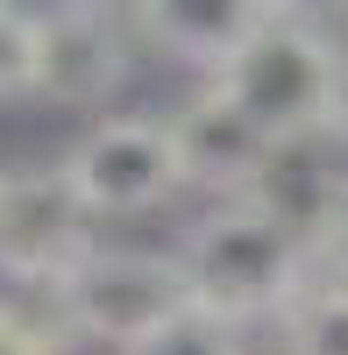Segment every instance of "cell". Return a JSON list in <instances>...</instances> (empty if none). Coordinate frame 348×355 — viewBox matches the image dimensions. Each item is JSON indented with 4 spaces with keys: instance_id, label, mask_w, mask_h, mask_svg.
Here are the masks:
<instances>
[{
    "instance_id": "1",
    "label": "cell",
    "mask_w": 348,
    "mask_h": 355,
    "mask_svg": "<svg viewBox=\"0 0 348 355\" xmlns=\"http://www.w3.org/2000/svg\"><path fill=\"white\" fill-rule=\"evenodd\" d=\"M313 234L299 214H284L277 199H220L214 214H199L178 242V270L199 313L227 320H284L313 291Z\"/></svg>"
},
{
    "instance_id": "2",
    "label": "cell",
    "mask_w": 348,
    "mask_h": 355,
    "mask_svg": "<svg viewBox=\"0 0 348 355\" xmlns=\"http://www.w3.org/2000/svg\"><path fill=\"white\" fill-rule=\"evenodd\" d=\"M214 85L277 142V150H292V142L334 128L341 43H334V28L320 15L277 8V0H270L263 21H256V36L235 50V64H227Z\"/></svg>"
},
{
    "instance_id": "3",
    "label": "cell",
    "mask_w": 348,
    "mask_h": 355,
    "mask_svg": "<svg viewBox=\"0 0 348 355\" xmlns=\"http://www.w3.org/2000/svg\"><path fill=\"white\" fill-rule=\"evenodd\" d=\"M64 334L85 341H107V348H135L150 341L157 327H171L178 313H192V291L178 256H157V249H93L71 263V277L50 291Z\"/></svg>"
},
{
    "instance_id": "4",
    "label": "cell",
    "mask_w": 348,
    "mask_h": 355,
    "mask_svg": "<svg viewBox=\"0 0 348 355\" xmlns=\"http://www.w3.org/2000/svg\"><path fill=\"white\" fill-rule=\"evenodd\" d=\"M64 178L85 199V214H150L185 185V157L171 135V114H107L93 121L71 150H64Z\"/></svg>"
},
{
    "instance_id": "5",
    "label": "cell",
    "mask_w": 348,
    "mask_h": 355,
    "mask_svg": "<svg viewBox=\"0 0 348 355\" xmlns=\"http://www.w3.org/2000/svg\"><path fill=\"white\" fill-rule=\"evenodd\" d=\"M93 214L71 192L64 164H21L0 171V277L57 291L78 256H93Z\"/></svg>"
},
{
    "instance_id": "6",
    "label": "cell",
    "mask_w": 348,
    "mask_h": 355,
    "mask_svg": "<svg viewBox=\"0 0 348 355\" xmlns=\"http://www.w3.org/2000/svg\"><path fill=\"white\" fill-rule=\"evenodd\" d=\"M135 28L114 8H43L36 15V71H28V93L50 107H107L121 93V78L135 64Z\"/></svg>"
},
{
    "instance_id": "7",
    "label": "cell",
    "mask_w": 348,
    "mask_h": 355,
    "mask_svg": "<svg viewBox=\"0 0 348 355\" xmlns=\"http://www.w3.org/2000/svg\"><path fill=\"white\" fill-rule=\"evenodd\" d=\"M171 135H178V157H185V185H207L220 199H263L270 192V164L284 157L220 85H199L171 114Z\"/></svg>"
},
{
    "instance_id": "8",
    "label": "cell",
    "mask_w": 348,
    "mask_h": 355,
    "mask_svg": "<svg viewBox=\"0 0 348 355\" xmlns=\"http://www.w3.org/2000/svg\"><path fill=\"white\" fill-rule=\"evenodd\" d=\"M263 8L270 0H150V8H128V28L142 50L199 71V85H214L235 64V50L256 36Z\"/></svg>"
},
{
    "instance_id": "9",
    "label": "cell",
    "mask_w": 348,
    "mask_h": 355,
    "mask_svg": "<svg viewBox=\"0 0 348 355\" xmlns=\"http://www.w3.org/2000/svg\"><path fill=\"white\" fill-rule=\"evenodd\" d=\"M284 355H348V277H313L284 313Z\"/></svg>"
},
{
    "instance_id": "10",
    "label": "cell",
    "mask_w": 348,
    "mask_h": 355,
    "mask_svg": "<svg viewBox=\"0 0 348 355\" xmlns=\"http://www.w3.org/2000/svg\"><path fill=\"white\" fill-rule=\"evenodd\" d=\"M128 355H249L242 348V327H227V320H214V313H178L171 327H157L150 341H135Z\"/></svg>"
},
{
    "instance_id": "11",
    "label": "cell",
    "mask_w": 348,
    "mask_h": 355,
    "mask_svg": "<svg viewBox=\"0 0 348 355\" xmlns=\"http://www.w3.org/2000/svg\"><path fill=\"white\" fill-rule=\"evenodd\" d=\"M313 256H320L334 277H348V171L320 185V206H313Z\"/></svg>"
},
{
    "instance_id": "12",
    "label": "cell",
    "mask_w": 348,
    "mask_h": 355,
    "mask_svg": "<svg viewBox=\"0 0 348 355\" xmlns=\"http://www.w3.org/2000/svg\"><path fill=\"white\" fill-rule=\"evenodd\" d=\"M28 71H36V15L0 8V100L28 93Z\"/></svg>"
},
{
    "instance_id": "13",
    "label": "cell",
    "mask_w": 348,
    "mask_h": 355,
    "mask_svg": "<svg viewBox=\"0 0 348 355\" xmlns=\"http://www.w3.org/2000/svg\"><path fill=\"white\" fill-rule=\"evenodd\" d=\"M0 355H57V348H50V334H43L28 313L0 306Z\"/></svg>"
},
{
    "instance_id": "14",
    "label": "cell",
    "mask_w": 348,
    "mask_h": 355,
    "mask_svg": "<svg viewBox=\"0 0 348 355\" xmlns=\"http://www.w3.org/2000/svg\"><path fill=\"white\" fill-rule=\"evenodd\" d=\"M334 135H348V43H341V85H334Z\"/></svg>"
}]
</instances>
